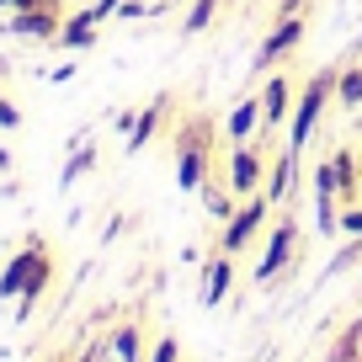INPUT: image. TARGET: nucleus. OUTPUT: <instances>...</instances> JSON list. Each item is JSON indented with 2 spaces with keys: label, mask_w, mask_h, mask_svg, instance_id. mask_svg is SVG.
<instances>
[{
  "label": "nucleus",
  "mask_w": 362,
  "mask_h": 362,
  "mask_svg": "<svg viewBox=\"0 0 362 362\" xmlns=\"http://www.w3.org/2000/svg\"><path fill=\"white\" fill-rule=\"evenodd\" d=\"M330 102H336V64L315 69V75H309L304 86H298V96H293V117H288V139H283V144H293L298 155H304Z\"/></svg>",
  "instance_id": "1"
},
{
  "label": "nucleus",
  "mask_w": 362,
  "mask_h": 362,
  "mask_svg": "<svg viewBox=\"0 0 362 362\" xmlns=\"http://www.w3.org/2000/svg\"><path fill=\"white\" fill-rule=\"evenodd\" d=\"M298 149L293 144H277L272 149V170H267V187L261 192L272 197V208H293L298 203V181H304V170H298Z\"/></svg>",
  "instance_id": "7"
},
{
  "label": "nucleus",
  "mask_w": 362,
  "mask_h": 362,
  "mask_svg": "<svg viewBox=\"0 0 362 362\" xmlns=\"http://www.w3.org/2000/svg\"><path fill=\"white\" fill-rule=\"evenodd\" d=\"M357 197H362V155H357Z\"/></svg>",
  "instance_id": "18"
},
{
  "label": "nucleus",
  "mask_w": 362,
  "mask_h": 362,
  "mask_svg": "<svg viewBox=\"0 0 362 362\" xmlns=\"http://www.w3.org/2000/svg\"><path fill=\"white\" fill-rule=\"evenodd\" d=\"M144 362H181V341H176V336H160L155 346H149Z\"/></svg>",
  "instance_id": "17"
},
{
  "label": "nucleus",
  "mask_w": 362,
  "mask_h": 362,
  "mask_svg": "<svg viewBox=\"0 0 362 362\" xmlns=\"http://www.w3.org/2000/svg\"><path fill=\"white\" fill-rule=\"evenodd\" d=\"M224 134H229V144H250V139H261V90H245V96L235 102Z\"/></svg>",
  "instance_id": "10"
},
{
  "label": "nucleus",
  "mask_w": 362,
  "mask_h": 362,
  "mask_svg": "<svg viewBox=\"0 0 362 362\" xmlns=\"http://www.w3.org/2000/svg\"><path fill=\"white\" fill-rule=\"evenodd\" d=\"M117 357H123V362H144V341H139V330H134V325L117 330Z\"/></svg>",
  "instance_id": "16"
},
{
  "label": "nucleus",
  "mask_w": 362,
  "mask_h": 362,
  "mask_svg": "<svg viewBox=\"0 0 362 362\" xmlns=\"http://www.w3.org/2000/svg\"><path fill=\"white\" fill-rule=\"evenodd\" d=\"M336 107L341 112H362V59H341L336 64Z\"/></svg>",
  "instance_id": "11"
},
{
  "label": "nucleus",
  "mask_w": 362,
  "mask_h": 362,
  "mask_svg": "<svg viewBox=\"0 0 362 362\" xmlns=\"http://www.w3.org/2000/svg\"><path fill=\"white\" fill-rule=\"evenodd\" d=\"M235 261H240V256H229V250H214V256H208V267H203V293H197L208 309L229 298V288H235V277H240Z\"/></svg>",
  "instance_id": "9"
},
{
  "label": "nucleus",
  "mask_w": 362,
  "mask_h": 362,
  "mask_svg": "<svg viewBox=\"0 0 362 362\" xmlns=\"http://www.w3.org/2000/svg\"><path fill=\"white\" fill-rule=\"evenodd\" d=\"M272 197L267 192H250V197H240V208L224 218V235H218V250H229V256H245L250 250V240L256 235H267V224H272Z\"/></svg>",
  "instance_id": "5"
},
{
  "label": "nucleus",
  "mask_w": 362,
  "mask_h": 362,
  "mask_svg": "<svg viewBox=\"0 0 362 362\" xmlns=\"http://www.w3.org/2000/svg\"><path fill=\"white\" fill-rule=\"evenodd\" d=\"M293 261H298V214H293V208H277L272 224H267V245H261L256 272H250V277H256L261 288H272L288 267H293Z\"/></svg>",
  "instance_id": "3"
},
{
  "label": "nucleus",
  "mask_w": 362,
  "mask_h": 362,
  "mask_svg": "<svg viewBox=\"0 0 362 362\" xmlns=\"http://www.w3.org/2000/svg\"><path fill=\"white\" fill-rule=\"evenodd\" d=\"M203 208H208V218H218V224L240 208V197L229 192V176H208L203 181Z\"/></svg>",
  "instance_id": "12"
},
{
  "label": "nucleus",
  "mask_w": 362,
  "mask_h": 362,
  "mask_svg": "<svg viewBox=\"0 0 362 362\" xmlns=\"http://www.w3.org/2000/svg\"><path fill=\"white\" fill-rule=\"evenodd\" d=\"M214 176V117L192 112L176 134V181L181 187H203Z\"/></svg>",
  "instance_id": "2"
},
{
  "label": "nucleus",
  "mask_w": 362,
  "mask_h": 362,
  "mask_svg": "<svg viewBox=\"0 0 362 362\" xmlns=\"http://www.w3.org/2000/svg\"><path fill=\"white\" fill-rule=\"evenodd\" d=\"M357 48H362V27H357Z\"/></svg>",
  "instance_id": "19"
},
{
  "label": "nucleus",
  "mask_w": 362,
  "mask_h": 362,
  "mask_svg": "<svg viewBox=\"0 0 362 362\" xmlns=\"http://www.w3.org/2000/svg\"><path fill=\"white\" fill-rule=\"evenodd\" d=\"M224 6H235V0H224Z\"/></svg>",
  "instance_id": "20"
},
{
  "label": "nucleus",
  "mask_w": 362,
  "mask_h": 362,
  "mask_svg": "<svg viewBox=\"0 0 362 362\" xmlns=\"http://www.w3.org/2000/svg\"><path fill=\"white\" fill-rule=\"evenodd\" d=\"M336 235H346V240H362V197H357V203H346V208H341V224H336Z\"/></svg>",
  "instance_id": "15"
},
{
  "label": "nucleus",
  "mask_w": 362,
  "mask_h": 362,
  "mask_svg": "<svg viewBox=\"0 0 362 362\" xmlns=\"http://www.w3.org/2000/svg\"><path fill=\"white\" fill-rule=\"evenodd\" d=\"M293 117V80L283 69H272L267 86H261V139H277Z\"/></svg>",
  "instance_id": "8"
},
{
  "label": "nucleus",
  "mask_w": 362,
  "mask_h": 362,
  "mask_svg": "<svg viewBox=\"0 0 362 362\" xmlns=\"http://www.w3.org/2000/svg\"><path fill=\"white\" fill-rule=\"evenodd\" d=\"M267 170H272V139H250V144H229L224 155V176H229V192L250 197L267 187Z\"/></svg>",
  "instance_id": "4"
},
{
  "label": "nucleus",
  "mask_w": 362,
  "mask_h": 362,
  "mask_svg": "<svg viewBox=\"0 0 362 362\" xmlns=\"http://www.w3.org/2000/svg\"><path fill=\"white\" fill-rule=\"evenodd\" d=\"M304 33H309V16H304V11H277V16H272V33L261 37L256 59H250V69H256V75H272L288 54H298Z\"/></svg>",
  "instance_id": "6"
},
{
  "label": "nucleus",
  "mask_w": 362,
  "mask_h": 362,
  "mask_svg": "<svg viewBox=\"0 0 362 362\" xmlns=\"http://www.w3.org/2000/svg\"><path fill=\"white\" fill-rule=\"evenodd\" d=\"M165 102H170V96H155V107H149V112L134 123V149H139V144H149V134H155V123H160V107H165Z\"/></svg>",
  "instance_id": "14"
},
{
  "label": "nucleus",
  "mask_w": 362,
  "mask_h": 362,
  "mask_svg": "<svg viewBox=\"0 0 362 362\" xmlns=\"http://www.w3.org/2000/svg\"><path fill=\"white\" fill-rule=\"evenodd\" d=\"M192 11H187V22H181V33L187 37H197V33H208V27L218 22V11H224V0H187Z\"/></svg>",
  "instance_id": "13"
}]
</instances>
